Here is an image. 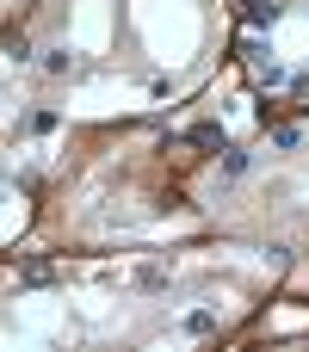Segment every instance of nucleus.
Segmentation results:
<instances>
[{
  "mask_svg": "<svg viewBox=\"0 0 309 352\" xmlns=\"http://www.w3.org/2000/svg\"><path fill=\"white\" fill-rule=\"evenodd\" d=\"M248 173H254V155H248V148H229L223 167H217V186H242Z\"/></svg>",
  "mask_w": 309,
  "mask_h": 352,
  "instance_id": "nucleus-1",
  "label": "nucleus"
},
{
  "mask_svg": "<svg viewBox=\"0 0 309 352\" xmlns=\"http://www.w3.org/2000/svg\"><path fill=\"white\" fill-rule=\"evenodd\" d=\"M303 142H309L303 124H285V130H273V136H266V148H273V155H297Z\"/></svg>",
  "mask_w": 309,
  "mask_h": 352,
  "instance_id": "nucleus-2",
  "label": "nucleus"
},
{
  "mask_svg": "<svg viewBox=\"0 0 309 352\" xmlns=\"http://www.w3.org/2000/svg\"><path fill=\"white\" fill-rule=\"evenodd\" d=\"M180 328H186L192 340H204V334H217V309H192V316H186Z\"/></svg>",
  "mask_w": 309,
  "mask_h": 352,
  "instance_id": "nucleus-3",
  "label": "nucleus"
},
{
  "mask_svg": "<svg viewBox=\"0 0 309 352\" xmlns=\"http://www.w3.org/2000/svg\"><path fill=\"white\" fill-rule=\"evenodd\" d=\"M37 68H43V74H68V50H62V43H56V50H43V56H37Z\"/></svg>",
  "mask_w": 309,
  "mask_h": 352,
  "instance_id": "nucleus-4",
  "label": "nucleus"
}]
</instances>
